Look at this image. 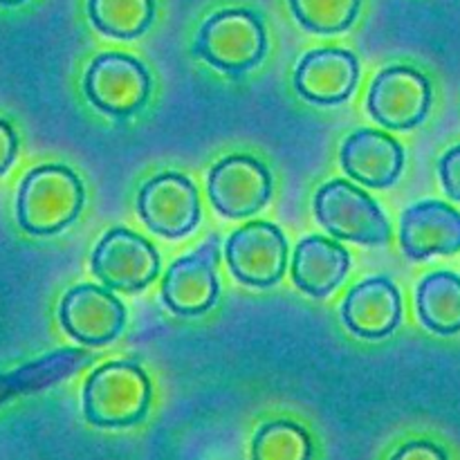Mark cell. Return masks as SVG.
I'll use <instances>...</instances> for the list:
<instances>
[{"label":"cell","mask_w":460,"mask_h":460,"mask_svg":"<svg viewBox=\"0 0 460 460\" xmlns=\"http://www.w3.org/2000/svg\"><path fill=\"white\" fill-rule=\"evenodd\" d=\"M84 198V184L75 171L61 164L36 166L18 189V225L34 236H52L75 223Z\"/></svg>","instance_id":"cell-1"},{"label":"cell","mask_w":460,"mask_h":460,"mask_svg":"<svg viewBox=\"0 0 460 460\" xmlns=\"http://www.w3.org/2000/svg\"><path fill=\"white\" fill-rule=\"evenodd\" d=\"M151 380L137 362L121 359L94 368L84 389V416L102 429H124L144 420Z\"/></svg>","instance_id":"cell-2"},{"label":"cell","mask_w":460,"mask_h":460,"mask_svg":"<svg viewBox=\"0 0 460 460\" xmlns=\"http://www.w3.org/2000/svg\"><path fill=\"white\" fill-rule=\"evenodd\" d=\"M268 49L263 21L250 9H223L202 22L193 54L225 75H243L259 66Z\"/></svg>","instance_id":"cell-3"},{"label":"cell","mask_w":460,"mask_h":460,"mask_svg":"<svg viewBox=\"0 0 460 460\" xmlns=\"http://www.w3.org/2000/svg\"><path fill=\"white\" fill-rule=\"evenodd\" d=\"M319 225L340 241L359 245H386L391 225L380 205L349 180H331L314 196Z\"/></svg>","instance_id":"cell-4"},{"label":"cell","mask_w":460,"mask_h":460,"mask_svg":"<svg viewBox=\"0 0 460 460\" xmlns=\"http://www.w3.org/2000/svg\"><path fill=\"white\" fill-rule=\"evenodd\" d=\"M220 236L209 234L196 252L173 261L162 279V301L180 317H196L214 308L220 295L218 283Z\"/></svg>","instance_id":"cell-5"},{"label":"cell","mask_w":460,"mask_h":460,"mask_svg":"<svg viewBox=\"0 0 460 460\" xmlns=\"http://www.w3.org/2000/svg\"><path fill=\"white\" fill-rule=\"evenodd\" d=\"M84 90L97 111L128 117L142 111L151 94V76L137 61L121 52L99 54L85 72Z\"/></svg>","instance_id":"cell-6"},{"label":"cell","mask_w":460,"mask_h":460,"mask_svg":"<svg viewBox=\"0 0 460 460\" xmlns=\"http://www.w3.org/2000/svg\"><path fill=\"white\" fill-rule=\"evenodd\" d=\"M90 268L108 290L137 292L160 274V254L144 236L115 227L97 243Z\"/></svg>","instance_id":"cell-7"},{"label":"cell","mask_w":460,"mask_h":460,"mask_svg":"<svg viewBox=\"0 0 460 460\" xmlns=\"http://www.w3.org/2000/svg\"><path fill=\"white\" fill-rule=\"evenodd\" d=\"M225 256L229 272L241 283L272 288L286 274L288 241L277 225L252 220L229 236Z\"/></svg>","instance_id":"cell-8"},{"label":"cell","mask_w":460,"mask_h":460,"mask_svg":"<svg viewBox=\"0 0 460 460\" xmlns=\"http://www.w3.org/2000/svg\"><path fill=\"white\" fill-rule=\"evenodd\" d=\"M367 103L373 119L385 128H416L429 112L431 84L416 67L391 66L373 79Z\"/></svg>","instance_id":"cell-9"},{"label":"cell","mask_w":460,"mask_h":460,"mask_svg":"<svg viewBox=\"0 0 460 460\" xmlns=\"http://www.w3.org/2000/svg\"><path fill=\"white\" fill-rule=\"evenodd\" d=\"M137 214L157 236H187L200 223V198L196 184L182 173L155 175L139 189Z\"/></svg>","instance_id":"cell-10"},{"label":"cell","mask_w":460,"mask_h":460,"mask_svg":"<svg viewBox=\"0 0 460 460\" xmlns=\"http://www.w3.org/2000/svg\"><path fill=\"white\" fill-rule=\"evenodd\" d=\"M209 200L225 218H247L272 198V173L250 155L223 157L209 171Z\"/></svg>","instance_id":"cell-11"},{"label":"cell","mask_w":460,"mask_h":460,"mask_svg":"<svg viewBox=\"0 0 460 460\" xmlns=\"http://www.w3.org/2000/svg\"><path fill=\"white\" fill-rule=\"evenodd\" d=\"M58 319L72 340L85 346H106L126 326V308L108 288L76 286L63 296Z\"/></svg>","instance_id":"cell-12"},{"label":"cell","mask_w":460,"mask_h":460,"mask_svg":"<svg viewBox=\"0 0 460 460\" xmlns=\"http://www.w3.org/2000/svg\"><path fill=\"white\" fill-rule=\"evenodd\" d=\"M359 81L358 57L349 49H313L295 72L296 93L317 106H337L353 94Z\"/></svg>","instance_id":"cell-13"},{"label":"cell","mask_w":460,"mask_h":460,"mask_svg":"<svg viewBox=\"0 0 460 460\" xmlns=\"http://www.w3.org/2000/svg\"><path fill=\"white\" fill-rule=\"evenodd\" d=\"M400 245L411 261L456 254L460 250V214L440 200L409 207L400 220Z\"/></svg>","instance_id":"cell-14"},{"label":"cell","mask_w":460,"mask_h":460,"mask_svg":"<svg viewBox=\"0 0 460 460\" xmlns=\"http://www.w3.org/2000/svg\"><path fill=\"white\" fill-rule=\"evenodd\" d=\"M341 319L353 335L385 340L402 322V296L386 277H371L350 288L341 304Z\"/></svg>","instance_id":"cell-15"},{"label":"cell","mask_w":460,"mask_h":460,"mask_svg":"<svg viewBox=\"0 0 460 460\" xmlns=\"http://www.w3.org/2000/svg\"><path fill=\"white\" fill-rule=\"evenodd\" d=\"M346 175L364 187L386 189L398 182L404 169V148L391 135L359 128L344 142L340 153Z\"/></svg>","instance_id":"cell-16"},{"label":"cell","mask_w":460,"mask_h":460,"mask_svg":"<svg viewBox=\"0 0 460 460\" xmlns=\"http://www.w3.org/2000/svg\"><path fill=\"white\" fill-rule=\"evenodd\" d=\"M350 268V256L340 243L323 236H308L292 256L295 286L314 299H323L340 288Z\"/></svg>","instance_id":"cell-17"},{"label":"cell","mask_w":460,"mask_h":460,"mask_svg":"<svg viewBox=\"0 0 460 460\" xmlns=\"http://www.w3.org/2000/svg\"><path fill=\"white\" fill-rule=\"evenodd\" d=\"M420 322L436 335L460 332V277L454 272H434L416 290Z\"/></svg>","instance_id":"cell-18"},{"label":"cell","mask_w":460,"mask_h":460,"mask_svg":"<svg viewBox=\"0 0 460 460\" xmlns=\"http://www.w3.org/2000/svg\"><path fill=\"white\" fill-rule=\"evenodd\" d=\"M88 16L102 34L137 39L155 16V0H88Z\"/></svg>","instance_id":"cell-19"},{"label":"cell","mask_w":460,"mask_h":460,"mask_svg":"<svg viewBox=\"0 0 460 460\" xmlns=\"http://www.w3.org/2000/svg\"><path fill=\"white\" fill-rule=\"evenodd\" d=\"M313 443L295 422H268L252 440V460H310Z\"/></svg>","instance_id":"cell-20"},{"label":"cell","mask_w":460,"mask_h":460,"mask_svg":"<svg viewBox=\"0 0 460 460\" xmlns=\"http://www.w3.org/2000/svg\"><path fill=\"white\" fill-rule=\"evenodd\" d=\"M292 13L314 34H340L358 18L362 0H288Z\"/></svg>","instance_id":"cell-21"},{"label":"cell","mask_w":460,"mask_h":460,"mask_svg":"<svg viewBox=\"0 0 460 460\" xmlns=\"http://www.w3.org/2000/svg\"><path fill=\"white\" fill-rule=\"evenodd\" d=\"M440 182H443L445 191L452 200L460 202V144L449 148L443 157H440Z\"/></svg>","instance_id":"cell-22"},{"label":"cell","mask_w":460,"mask_h":460,"mask_svg":"<svg viewBox=\"0 0 460 460\" xmlns=\"http://www.w3.org/2000/svg\"><path fill=\"white\" fill-rule=\"evenodd\" d=\"M391 460H449V458L438 445L427 443V440H413V443L402 445Z\"/></svg>","instance_id":"cell-23"},{"label":"cell","mask_w":460,"mask_h":460,"mask_svg":"<svg viewBox=\"0 0 460 460\" xmlns=\"http://www.w3.org/2000/svg\"><path fill=\"white\" fill-rule=\"evenodd\" d=\"M18 151V137L7 121L0 119V175L12 166Z\"/></svg>","instance_id":"cell-24"},{"label":"cell","mask_w":460,"mask_h":460,"mask_svg":"<svg viewBox=\"0 0 460 460\" xmlns=\"http://www.w3.org/2000/svg\"><path fill=\"white\" fill-rule=\"evenodd\" d=\"M21 3H25V0H0V4H4V7H13V4Z\"/></svg>","instance_id":"cell-25"}]
</instances>
